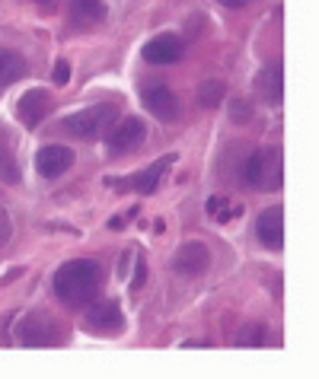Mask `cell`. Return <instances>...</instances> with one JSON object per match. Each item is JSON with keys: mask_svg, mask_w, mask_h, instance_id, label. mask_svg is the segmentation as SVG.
<instances>
[{"mask_svg": "<svg viewBox=\"0 0 319 379\" xmlns=\"http://www.w3.org/2000/svg\"><path fill=\"white\" fill-rule=\"evenodd\" d=\"M252 90H255V96L265 106H281V96H284V67L278 64V61L269 67H262L259 74H255V80H252Z\"/></svg>", "mask_w": 319, "mask_h": 379, "instance_id": "ba28073f", "label": "cell"}, {"mask_svg": "<svg viewBox=\"0 0 319 379\" xmlns=\"http://www.w3.org/2000/svg\"><path fill=\"white\" fill-rule=\"evenodd\" d=\"M240 341H243V344H252V347L262 344V341H265V329H262V325H252V329L246 331V335H243Z\"/></svg>", "mask_w": 319, "mask_h": 379, "instance_id": "44dd1931", "label": "cell"}, {"mask_svg": "<svg viewBox=\"0 0 319 379\" xmlns=\"http://www.w3.org/2000/svg\"><path fill=\"white\" fill-rule=\"evenodd\" d=\"M246 182L252 188L262 191H278L284 185V157L281 147H262L255 150L246 163Z\"/></svg>", "mask_w": 319, "mask_h": 379, "instance_id": "7a4b0ae2", "label": "cell"}, {"mask_svg": "<svg viewBox=\"0 0 319 379\" xmlns=\"http://www.w3.org/2000/svg\"><path fill=\"white\" fill-rule=\"evenodd\" d=\"M185 51V41L176 32H160L144 45V58L151 64H176Z\"/></svg>", "mask_w": 319, "mask_h": 379, "instance_id": "8fae6325", "label": "cell"}, {"mask_svg": "<svg viewBox=\"0 0 319 379\" xmlns=\"http://www.w3.org/2000/svg\"><path fill=\"white\" fill-rule=\"evenodd\" d=\"M17 338L23 347H55L64 341V331H61V325L45 309H35V313L23 315V322H19V329H17Z\"/></svg>", "mask_w": 319, "mask_h": 379, "instance_id": "3957f363", "label": "cell"}, {"mask_svg": "<svg viewBox=\"0 0 319 379\" xmlns=\"http://www.w3.org/2000/svg\"><path fill=\"white\" fill-rule=\"evenodd\" d=\"M224 93H227V86L220 80H204L202 86H198V99H202L204 108H218L220 102H224Z\"/></svg>", "mask_w": 319, "mask_h": 379, "instance_id": "ac0fdd59", "label": "cell"}, {"mask_svg": "<svg viewBox=\"0 0 319 379\" xmlns=\"http://www.w3.org/2000/svg\"><path fill=\"white\" fill-rule=\"evenodd\" d=\"M74 166V150L61 147V144H51V147H42L35 153V169L42 179H58Z\"/></svg>", "mask_w": 319, "mask_h": 379, "instance_id": "9c48e42d", "label": "cell"}, {"mask_svg": "<svg viewBox=\"0 0 319 379\" xmlns=\"http://www.w3.org/2000/svg\"><path fill=\"white\" fill-rule=\"evenodd\" d=\"M35 3H51V0H35Z\"/></svg>", "mask_w": 319, "mask_h": 379, "instance_id": "cb8c5ba5", "label": "cell"}, {"mask_svg": "<svg viewBox=\"0 0 319 379\" xmlns=\"http://www.w3.org/2000/svg\"><path fill=\"white\" fill-rule=\"evenodd\" d=\"M115 122V108L112 106H90L84 112L64 118V131L74 137H99L102 131H109V124Z\"/></svg>", "mask_w": 319, "mask_h": 379, "instance_id": "277c9868", "label": "cell"}, {"mask_svg": "<svg viewBox=\"0 0 319 379\" xmlns=\"http://www.w3.org/2000/svg\"><path fill=\"white\" fill-rule=\"evenodd\" d=\"M26 77V58L19 51L0 48V86H10Z\"/></svg>", "mask_w": 319, "mask_h": 379, "instance_id": "e0dca14e", "label": "cell"}, {"mask_svg": "<svg viewBox=\"0 0 319 379\" xmlns=\"http://www.w3.org/2000/svg\"><path fill=\"white\" fill-rule=\"evenodd\" d=\"M13 236V223H10V214L0 207V246H7V240Z\"/></svg>", "mask_w": 319, "mask_h": 379, "instance_id": "d6986e66", "label": "cell"}, {"mask_svg": "<svg viewBox=\"0 0 319 379\" xmlns=\"http://www.w3.org/2000/svg\"><path fill=\"white\" fill-rule=\"evenodd\" d=\"M208 264H211V252L204 242H185L176 252V258H173V268L182 278H198V274L208 271Z\"/></svg>", "mask_w": 319, "mask_h": 379, "instance_id": "7c38bea8", "label": "cell"}, {"mask_svg": "<svg viewBox=\"0 0 319 379\" xmlns=\"http://www.w3.org/2000/svg\"><path fill=\"white\" fill-rule=\"evenodd\" d=\"M147 137V124L141 118H125V122H118L112 128L109 140H106V150H109L112 157H125L131 150H137Z\"/></svg>", "mask_w": 319, "mask_h": 379, "instance_id": "52a82bcc", "label": "cell"}, {"mask_svg": "<svg viewBox=\"0 0 319 379\" xmlns=\"http://www.w3.org/2000/svg\"><path fill=\"white\" fill-rule=\"evenodd\" d=\"M173 163H176V157H173V153H166L163 159H157V163L147 166V169H144L141 175H135V179H131V185H135L137 191H144V195H151V191L157 188V182L163 179V173H166V169H169Z\"/></svg>", "mask_w": 319, "mask_h": 379, "instance_id": "2e32d148", "label": "cell"}, {"mask_svg": "<svg viewBox=\"0 0 319 379\" xmlns=\"http://www.w3.org/2000/svg\"><path fill=\"white\" fill-rule=\"evenodd\" d=\"M51 80L58 83V86H64V83L70 80V64H68V61H58V64H55V74H51Z\"/></svg>", "mask_w": 319, "mask_h": 379, "instance_id": "ffe728a7", "label": "cell"}, {"mask_svg": "<svg viewBox=\"0 0 319 379\" xmlns=\"http://www.w3.org/2000/svg\"><path fill=\"white\" fill-rule=\"evenodd\" d=\"M141 102L153 118H160V122H176L179 118V99L166 83H144Z\"/></svg>", "mask_w": 319, "mask_h": 379, "instance_id": "8992f818", "label": "cell"}, {"mask_svg": "<svg viewBox=\"0 0 319 379\" xmlns=\"http://www.w3.org/2000/svg\"><path fill=\"white\" fill-rule=\"evenodd\" d=\"M48 112H51V93L48 90H32L17 102V118L26 124V128H39L42 118H48Z\"/></svg>", "mask_w": 319, "mask_h": 379, "instance_id": "4fadbf2b", "label": "cell"}, {"mask_svg": "<svg viewBox=\"0 0 319 379\" xmlns=\"http://www.w3.org/2000/svg\"><path fill=\"white\" fill-rule=\"evenodd\" d=\"M218 3H224V7H243V0H218Z\"/></svg>", "mask_w": 319, "mask_h": 379, "instance_id": "603a6c76", "label": "cell"}, {"mask_svg": "<svg viewBox=\"0 0 319 379\" xmlns=\"http://www.w3.org/2000/svg\"><path fill=\"white\" fill-rule=\"evenodd\" d=\"M0 179L17 185L19 182V163H17V150H13V137L0 128Z\"/></svg>", "mask_w": 319, "mask_h": 379, "instance_id": "9a60e30c", "label": "cell"}, {"mask_svg": "<svg viewBox=\"0 0 319 379\" xmlns=\"http://www.w3.org/2000/svg\"><path fill=\"white\" fill-rule=\"evenodd\" d=\"M255 233H259L262 246H269L271 252L284 246V211H281V204H271L262 211L259 220H255Z\"/></svg>", "mask_w": 319, "mask_h": 379, "instance_id": "30bf717a", "label": "cell"}, {"mask_svg": "<svg viewBox=\"0 0 319 379\" xmlns=\"http://www.w3.org/2000/svg\"><path fill=\"white\" fill-rule=\"evenodd\" d=\"M99 284H102V268L93 262V258L64 262L58 271H55V280H51L55 297L64 306H70V309L93 303V297L99 293Z\"/></svg>", "mask_w": 319, "mask_h": 379, "instance_id": "6da1fadb", "label": "cell"}, {"mask_svg": "<svg viewBox=\"0 0 319 379\" xmlns=\"http://www.w3.org/2000/svg\"><path fill=\"white\" fill-rule=\"evenodd\" d=\"M86 329L93 335H102V338H112V335H122L125 329V315H122V306L115 300H99L86 309Z\"/></svg>", "mask_w": 319, "mask_h": 379, "instance_id": "5b68a950", "label": "cell"}, {"mask_svg": "<svg viewBox=\"0 0 319 379\" xmlns=\"http://www.w3.org/2000/svg\"><path fill=\"white\" fill-rule=\"evenodd\" d=\"M68 10H70V17H74V23L84 26V29L109 19V7H106L102 0H70Z\"/></svg>", "mask_w": 319, "mask_h": 379, "instance_id": "5bb4252c", "label": "cell"}, {"mask_svg": "<svg viewBox=\"0 0 319 379\" xmlns=\"http://www.w3.org/2000/svg\"><path fill=\"white\" fill-rule=\"evenodd\" d=\"M230 115H233V122H249V106H246V102H233V106H230Z\"/></svg>", "mask_w": 319, "mask_h": 379, "instance_id": "7402d4cb", "label": "cell"}]
</instances>
